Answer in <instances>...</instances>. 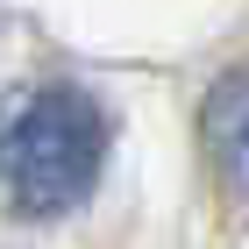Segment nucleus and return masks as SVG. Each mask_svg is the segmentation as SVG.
Masks as SVG:
<instances>
[{"instance_id": "obj_1", "label": "nucleus", "mask_w": 249, "mask_h": 249, "mask_svg": "<svg viewBox=\"0 0 249 249\" xmlns=\"http://www.w3.org/2000/svg\"><path fill=\"white\" fill-rule=\"evenodd\" d=\"M107 171V114L78 86H29L0 100V199L15 213H71Z\"/></svg>"}, {"instance_id": "obj_2", "label": "nucleus", "mask_w": 249, "mask_h": 249, "mask_svg": "<svg viewBox=\"0 0 249 249\" xmlns=\"http://www.w3.org/2000/svg\"><path fill=\"white\" fill-rule=\"evenodd\" d=\"M199 142H207V164L221 178V192L249 199V71L213 78L207 107H199Z\"/></svg>"}]
</instances>
